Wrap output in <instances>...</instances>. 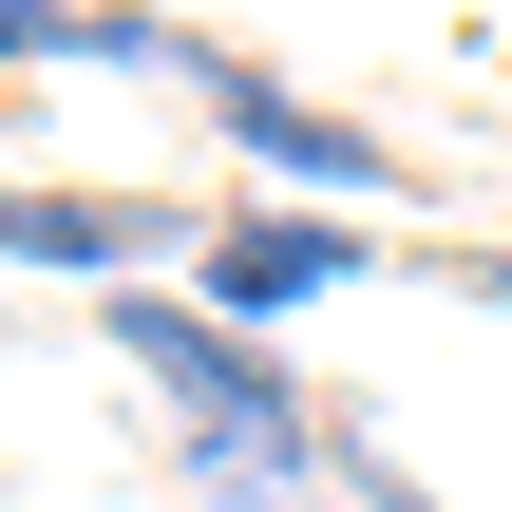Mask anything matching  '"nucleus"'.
Masks as SVG:
<instances>
[{"label":"nucleus","instance_id":"f257e3e1","mask_svg":"<svg viewBox=\"0 0 512 512\" xmlns=\"http://www.w3.org/2000/svg\"><path fill=\"white\" fill-rule=\"evenodd\" d=\"M95 342H114V361L152 380L171 456H247V475H285V494H304V475L342 456V418H323V399H304V380H285V361H266L247 323H209L190 285H114V304H95Z\"/></svg>","mask_w":512,"mask_h":512},{"label":"nucleus","instance_id":"f03ea898","mask_svg":"<svg viewBox=\"0 0 512 512\" xmlns=\"http://www.w3.org/2000/svg\"><path fill=\"white\" fill-rule=\"evenodd\" d=\"M209 114H228V152L285 190V209H418V171H399V133H361V114H323V95H285V76H209Z\"/></svg>","mask_w":512,"mask_h":512},{"label":"nucleus","instance_id":"7ed1b4c3","mask_svg":"<svg viewBox=\"0 0 512 512\" xmlns=\"http://www.w3.org/2000/svg\"><path fill=\"white\" fill-rule=\"evenodd\" d=\"M323 285H361V209H285V190H266V209H228V228L190 247V304H209V323H247V342H266V323H304Z\"/></svg>","mask_w":512,"mask_h":512},{"label":"nucleus","instance_id":"20e7f679","mask_svg":"<svg viewBox=\"0 0 512 512\" xmlns=\"http://www.w3.org/2000/svg\"><path fill=\"white\" fill-rule=\"evenodd\" d=\"M171 247H209V228H171V209H133V190H19L0 171V266H57V285H133V266H171Z\"/></svg>","mask_w":512,"mask_h":512},{"label":"nucleus","instance_id":"39448f33","mask_svg":"<svg viewBox=\"0 0 512 512\" xmlns=\"http://www.w3.org/2000/svg\"><path fill=\"white\" fill-rule=\"evenodd\" d=\"M323 494H342V512H437L399 456H380V437H342V456H323Z\"/></svg>","mask_w":512,"mask_h":512},{"label":"nucleus","instance_id":"423d86ee","mask_svg":"<svg viewBox=\"0 0 512 512\" xmlns=\"http://www.w3.org/2000/svg\"><path fill=\"white\" fill-rule=\"evenodd\" d=\"M456 304H512V247H456Z\"/></svg>","mask_w":512,"mask_h":512}]
</instances>
